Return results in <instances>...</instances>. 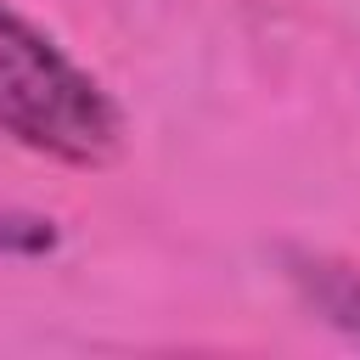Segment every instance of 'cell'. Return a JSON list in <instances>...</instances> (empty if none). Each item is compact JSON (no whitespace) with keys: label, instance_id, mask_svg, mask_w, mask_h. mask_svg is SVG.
Masks as SVG:
<instances>
[{"label":"cell","instance_id":"6da1fadb","mask_svg":"<svg viewBox=\"0 0 360 360\" xmlns=\"http://www.w3.org/2000/svg\"><path fill=\"white\" fill-rule=\"evenodd\" d=\"M0 135L73 169H101L124 146L118 101L0 0Z\"/></svg>","mask_w":360,"mask_h":360},{"label":"cell","instance_id":"7a4b0ae2","mask_svg":"<svg viewBox=\"0 0 360 360\" xmlns=\"http://www.w3.org/2000/svg\"><path fill=\"white\" fill-rule=\"evenodd\" d=\"M287 264H292L287 276L298 281V292L332 326H343L349 338H360V270L354 264H338V259H321V253H292Z\"/></svg>","mask_w":360,"mask_h":360},{"label":"cell","instance_id":"3957f363","mask_svg":"<svg viewBox=\"0 0 360 360\" xmlns=\"http://www.w3.org/2000/svg\"><path fill=\"white\" fill-rule=\"evenodd\" d=\"M51 248H56V219H51V214L0 202V253H11V259H34V253H51Z\"/></svg>","mask_w":360,"mask_h":360}]
</instances>
